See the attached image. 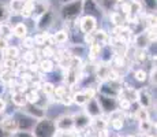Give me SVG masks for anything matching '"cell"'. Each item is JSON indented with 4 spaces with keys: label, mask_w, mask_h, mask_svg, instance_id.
<instances>
[{
    "label": "cell",
    "mask_w": 157,
    "mask_h": 137,
    "mask_svg": "<svg viewBox=\"0 0 157 137\" xmlns=\"http://www.w3.org/2000/svg\"><path fill=\"white\" fill-rule=\"evenodd\" d=\"M49 8H51L49 0H36V2H34V7H33L32 19L36 21L37 18H40L43 14L47 13Z\"/></svg>",
    "instance_id": "obj_14"
},
{
    "label": "cell",
    "mask_w": 157,
    "mask_h": 137,
    "mask_svg": "<svg viewBox=\"0 0 157 137\" xmlns=\"http://www.w3.org/2000/svg\"><path fill=\"white\" fill-rule=\"evenodd\" d=\"M23 0H10L8 2V10H10V14L11 17H14V15H19L21 11H22L23 8Z\"/></svg>",
    "instance_id": "obj_29"
},
{
    "label": "cell",
    "mask_w": 157,
    "mask_h": 137,
    "mask_svg": "<svg viewBox=\"0 0 157 137\" xmlns=\"http://www.w3.org/2000/svg\"><path fill=\"white\" fill-rule=\"evenodd\" d=\"M8 45H10V41L6 40V38H2V37H0V50L4 51L6 48L8 47Z\"/></svg>",
    "instance_id": "obj_48"
},
{
    "label": "cell",
    "mask_w": 157,
    "mask_h": 137,
    "mask_svg": "<svg viewBox=\"0 0 157 137\" xmlns=\"http://www.w3.org/2000/svg\"><path fill=\"white\" fill-rule=\"evenodd\" d=\"M7 107H8V103L6 102L4 97L0 96V114H3V115L7 114Z\"/></svg>",
    "instance_id": "obj_46"
},
{
    "label": "cell",
    "mask_w": 157,
    "mask_h": 137,
    "mask_svg": "<svg viewBox=\"0 0 157 137\" xmlns=\"http://www.w3.org/2000/svg\"><path fill=\"white\" fill-rule=\"evenodd\" d=\"M53 36V40H55L56 48H62L66 47L67 42L70 41V32H68L66 27H62V29H57L52 33Z\"/></svg>",
    "instance_id": "obj_13"
},
{
    "label": "cell",
    "mask_w": 157,
    "mask_h": 137,
    "mask_svg": "<svg viewBox=\"0 0 157 137\" xmlns=\"http://www.w3.org/2000/svg\"><path fill=\"white\" fill-rule=\"evenodd\" d=\"M56 126V130H60V132H70V130H74V123H72V115L71 114H62L53 119Z\"/></svg>",
    "instance_id": "obj_10"
},
{
    "label": "cell",
    "mask_w": 157,
    "mask_h": 137,
    "mask_svg": "<svg viewBox=\"0 0 157 137\" xmlns=\"http://www.w3.org/2000/svg\"><path fill=\"white\" fill-rule=\"evenodd\" d=\"M10 19H11V14L10 10H8V6L0 0V23L10 22Z\"/></svg>",
    "instance_id": "obj_35"
},
{
    "label": "cell",
    "mask_w": 157,
    "mask_h": 137,
    "mask_svg": "<svg viewBox=\"0 0 157 137\" xmlns=\"http://www.w3.org/2000/svg\"><path fill=\"white\" fill-rule=\"evenodd\" d=\"M96 99H97L98 104H100V108L102 111V114H112L113 111H116L117 110V100L115 99V97H109V96H105V95H100V93H97V96H96Z\"/></svg>",
    "instance_id": "obj_7"
},
{
    "label": "cell",
    "mask_w": 157,
    "mask_h": 137,
    "mask_svg": "<svg viewBox=\"0 0 157 137\" xmlns=\"http://www.w3.org/2000/svg\"><path fill=\"white\" fill-rule=\"evenodd\" d=\"M10 137H34L32 135V132H23V130H18L14 135H11Z\"/></svg>",
    "instance_id": "obj_47"
},
{
    "label": "cell",
    "mask_w": 157,
    "mask_h": 137,
    "mask_svg": "<svg viewBox=\"0 0 157 137\" xmlns=\"http://www.w3.org/2000/svg\"><path fill=\"white\" fill-rule=\"evenodd\" d=\"M0 74H2V66H0ZM0 84H2V81H0Z\"/></svg>",
    "instance_id": "obj_54"
},
{
    "label": "cell",
    "mask_w": 157,
    "mask_h": 137,
    "mask_svg": "<svg viewBox=\"0 0 157 137\" xmlns=\"http://www.w3.org/2000/svg\"><path fill=\"white\" fill-rule=\"evenodd\" d=\"M8 95H10V102L13 103L15 107L22 108V107H25V106L28 104L25 92H13V93L8 92Z\"/></svg>",
    "instance_id": "obj_22"
},
{
    "label": "cell",
    "mask_w": 157,
    "mask_h": 137,
    "mask_svg": "<svg viewBox=\"0 0 157 137\" xmlns=\"http://www.w3.org/2000/svg\"><path fill=\"white\" fill-rule=\"evenodd\" d=\"M0 127L4 130L7 135H14L15 132H18V123H17V118H15V114L11 115H4L2 123H0Z\"/></svg>",
    "instance_id": "obj_12"
},
{
    "label": "cell",
    "mask_w": 157,
    "mask_h": 137,
    "mask_svg": "<svg viewBox=\"0 0 157 137\" xmlns=\"http://www.w3.org/2000/svg\"><path fill=\"white\" fill-rule=\"evenodd\" d=\"M33 7H34V2H26L23 4V8L21 11V17L23 19H32V15H33Z\"/></svg>",
    "instance_id": "obj_36"
},
{
    "label": "cell",
    "mask_w": 157,
    "mask_h": 137,
    "mask_svg": "<svg viewBox=\"0 0 157 137\" xmlns=\"http://www.w3.org/2000/svg\"><path fill=\"white\" fill-rule=\"evenodd\" d=\"M115 58V52L111 45H102L100 50V55H98L97 62L105 63V65H111Z\"/></svg>",
    "instance_id": "obj_17"
},
{
    "label": "cell",
    "mask_w": 157,
    "mask_h": 137,
    "mask_svg": "<svg viewBox=\"0 0 157 137\" xmlns=\"http://www.w3.org/2000/svg\"><path fill=\"white\" fill-rule=\"evenodd\" d=\"M108 18H109V22L112 27H116V26H124L126 22H124V17L119 13V11H111L108 14Z\"/></svg>",
    "instance_id": "obj_27"
},
{
    "label": "cell",
    "mask_w": 157,
    "mask_h": 137,
    "mask_svg": "<svg viewBox=\"0 0 157 137\" xmlns=\"http://www.w3.org/2000/svg\"><path fill=\"white\" fill-rule=\"evenodd\" d=\"M141 3L144 14H156L157 2L156 0H138Z\"/></svg>",
    "instance_id": "obj_30"
},
{
    "label": "cell",
    "mask_w": 157,
    "mask_h": 137,
    "mask_svg": "<svg viewBox=\"0 0 157 137\" xmlns=\"http://www.w3.org/2000/svg\"><path fill=\"white\" fill-rule=\"evenodd\" d=\"M32 135L34 137H55L56 126H55L53 119L45 117L43 119L37 121L32 130Z\"/></svg>",
    "instance_id": "obj_1"
},
{
    "label": "cell",
    "mask_w": 157,
    "mask_h": 137,
    "mask_svg": "<svg viewBox=\"0 0 157 137\" xmlns=\"http://www.w3.org/2000/svg\"><path fill=\"white\" fill-rule=\"evenodd\" d=\"M149 51L147 50H132V60H134V63H137V65H144V63L147 62V59H149Z\"/></svg>",
    "instance_id": "obj_24"
},
{
    "label": "cell",
    "mask_w": 157,
    "mask_h": 137,
    "mask_svg": "<svg viewBox=\"0 0 157 137\" xmlns=\"http://www.w3.org/2000/svg\"><path fill=\"white\" fill-rule=\"evenodd\" d=\"M3 118H4V115H3V114H0V123H2V121H3Z\"/></svg>",
    "instance_id": "obj_53"
},
{
    "label": "cell",
    "mask_w": 157,
    "mask_h": 137,
    "mask_svg": "<svg viewBox=\"0 0 157 137\" xmlns=\"http://www.w3.org/2000/svg\"><path fill=\"white\" fill-rule=\"evenodd\" d=\"M34 29L37 32H51L53 26H55V22H56V13L49 8L45 14H43L40 18L34 21Z\"/></svg>",
    "instance_id": "obj_2"
},
{
    "label": "cell",
    "mask_w": 157,
    "mask_h": 137,
    "mask_svg": "<svg viewBox=\"0 0 157 137\" xmlns=\"http://www.w3.org/2000/svg\"><path fill=\"white\" fill-rule=\"evenodd\" d=\"M72 115V123H74V130L78 133L86 132L90 126H92V118L86 114L83 110L78 112H74Z\"/></svg>",
    "instance_id": "obj_3"
},
{
    "label": "cell",
    "mask_w": 157,
    "mask_h": 137,
    "mask_svg": "<svg viewBox=\"0 0 157 137\" xmlns=\"http://www.w3.org/2000/svg\"><path fill=\"white\" fill-rule=\"evenodd\" d=\"M51 32H37L34 36H33V41H34V47L36 48H43L45 47V41H47V37Z\"/></svg>",
    "instance_id": "obj_32"
},
{
    "label": "cell",
    "mask_w": 157,
    "mask_h": 137,
    "mask_svg": "<svg viewBox=\"0 0 157 137\" xmlns=\"http://www.w3.org/2000/svg\"><path fill=\"white\" fill-rule=\"evenodd\" d=\"M25 96H26V100L30 104H38L41 106V100H43V95L37 91H33V89H28L25 92Z\"/></svg>",
    "instance_id": "obj_28"
},
{
    "label": "cell",
    "mask_w": 157,
    "mask_h": 137,
    "mask_svg": "<svg viewBox=\"0 0 157 137\" xmlns=\"http://www.w3.org/2000/svg\"><path fill=\"white\" fill-rule=\"evenodd\" d=\"M18 63H19V60H14V59H4L2 63V67L3 69H7V70H15V67L18 66Z\"/></svg>",
    "instance_id": "obj_42"
},
{
    "label": "cell",
    "mask_w": 157,
    "mask_h": 137,
    "mask_svg": "<svg viewBox=\"0 0 157 137\" xmlns=\"http://www.w3.org/2000/svg\"><path fill=\"white\" fill-rule=\"evenodd\" d=\"M81 133L75 132V130H70V132H60V130H56L55 137H79Z\"/></svg>",
    "instance_id": "obj_44"
},
{
    "label": "cell",
    "mask_w": 157,
    "mask_h": 137,
    "mask_svg": "<svg viewBox=\"0 0 157 137\" xmlns=\"http://www.w3.org/2000/svg\"><path fill=\"white\" fill-rule=\"evenodd\" d=\"M153 127L156 129V122L153 123L152 121H142V122H138V129H140L141 133H145V135H149V133L152 132Z\"/></svg>",
    "instance_id": "obj_38"
},
{
    "label": "cell",
    "mask_w": 157,
    "mask_h": 137,
    "mask_svg": "<svg viewBox=\"0 0 157 137\" xmlns=\"http://www.w3.org/2000/svg\"><path fill=\"white\" fill-rule=\"evenodd\" d=\"M124 123H126V119H124V115H123V112H122V111L116 110V111H113L112 114H109V121H108V126L111 125V127H112L113 130H116V132L122 130L123 127H124Z\"/></svg>",
    "instance_id": "obj_11"
},
{
    "label": "cell",
    "mask_w": 157,
    "mask_h": 137,
    "mask_svg": "<svg viewBox=\"0 0 157 137\" xmlns=\"http://www.w3.org/2000/svg\"><path fill=\"white\" fill-rule=\"evenodd\" d=\"M55 52H56V48H53V47H47V45H45V47L40 48L41 59H53Z\"/></svg>",
    "instance_id": "obj_40"
},
{
    "label": "cell",
    "mask_w": 157,
    "mask_h": 137,
    "mask_svg": "<svg viewBox=\"0 0 157 137\" xmlns=\"http://www.w3.org/2000/svg\"><path fill=\"white\" fill-rule=\"evenodd\" d=\"M87 102H89V99L86 97L85 92L82 89H78L75 92H72V104L78 106V107H85Z\"/></svg>",
    "instance_id": "obj_26"
},
{
    "label": "cell",
    "mask_w": 157,
    "mask_h": 137,
    "mask_svg": "<svg viewBox=\"0 0 157 137\" xmlns=\"http://www.w3.org/2000/svg\"><path fill=\"white\" fill-rule=\"evenodd\" d=\"M26 36H29V27L25 22H18L13 26V37L22 40Z\"/></svg>",
    "instance_id": "obj_21"
},
{
    "label": "cell",
    "mask_w": 157,
    "mask_h": 137,
    "mask_svg": "<svg viewBox=\"0 0 157 137\" xmlns=\"http://www.w3.org/2000/svg\"><path fill=\"white\" fill-rule=\"evenodd\" d=\"M94 42V34L93 33H87V34H82V44L89 47Z\"/></svg>",
    "instance_id": "obj_45"
},
{
    "label": "cell",
    "mask_w": 157,
    "mask_h": 137,
    "mask_svg": "<svg viewBox=\"0 0 157 137\" xmlns=\"http://www.w3.org/2000/svg\"><path fill=\"white\" fill-rule=\"evenodd\" d=\"M21 112H23V114H26L28 117L33 118V119L36 121H40L43 119V118L47 117V107H44V106H38V104H28L25 106V107H22L19 110Z\"/></svg>",
    "instance_id": "obj_6"
},
{
    "label": "cell",
    "mask_w": 157,
    "mask_h": 137,
    "mask_svg": "<svg viewBox=\"0 0 157 137\" xmlns=\"http://www.w3.org/2000/svg\"><path fill=\"white\" fill-rule=\"evenodd\" d=\"M60 4H66V3H70V2H75V0H59Z\"/></svg>",
    "instance_id": "obj_50"
},
{
    "label": "cell",
    "mask_w": 157,
    "mask_h": 137,
    "mask_svg": "<svg viewBox=\"0 0 157 137\" xmlns=\"http://www.w3.org/2000/svg\"><path fill=\"white\" fill-rule=\"evenodd\" d=\"M0 37L10 41L13 38V26L10 22L0 23Z\"/></svg>",
    "instance_id": "obj_33"
},
{
    "label": "cell",
    "mask_w": 157,
    "mask_h": 137,
    "mask_svg": "<svg viewBox=\"0 0 157 137\" xmlns=\"http://www.w3.org/2000/svg\"><path fill=\"white\" fill-rule=\"evenodd\" d=\"M132 47L135 50H149L150 48V42L147 40L146 34L145 33H140V34H135L134 36V40H132Z\"/></svg>",
    "instance_id": "obj_19"
},
{
    "label": "cell",
    "mask_w": 157,
    "mask_h": 137,
    "mask_svg": "<svg viewBox=\"0 0 157 137\" xmlns=\"http://www.w3.org/2000/svg\"><path fill=\"white\" fill-rule=\"evenodd\" d=\"M144 137H156V135H153V133H149V135H145Z\"/></svg>",
    "instance_id": "obj_52"
},
{
    "label": "cell",
    "mask_w": 157,
    "mask_h": 137,
    "mask_svg": "<svg viewBox=\"0 0 157 137\" xmlns=\"http://www.w3.org/2000/svg\"><path fill=\"white\" fill-rule=\"evenodd\" d=\"M21 54H22V50L19 48V45H13L10 44L4 51H3V55H4V59H14V60H19Z\"/></svg>",
    "instance_id": "obj_23"
},
{
    "label": "cell",
    "mask_w": 157,
    "mask_h": 137,
    "mask_svg": "<svg viewBox=\"0 0 157 137\" xmlns=\"http://www.w3.org/2000/svg\"><path fill=\"white\" fill-rule=\"evenodd\" d=\"M96 29H98V19L92 15L82 14L78 19V30L82 34H87V33H93Z\"/></svg>",
    "instance_id": "obj_4"
},
{
    "label": "cell",
    "mask_w": 157,
    "mask_h": 137,
    "mask_svg": "<svg viewBox=\"0 0 157 137\" xmlns=\"http://www.w3.org/2000/svg\"><path fill=\"white\" fill-rule=\"evenodd\" d=\"M144 33H145V34H146V37H147V40H149L150 44H156V40H157V34H156V26L146 27Z\"/></svg>",
    "instance_id": "obj_41"
},
{
    "label": "cell",
    "mask_w": 157,
    "mask_h": 137,
    "mask_svg": "<svg viewBox=\"0 0 157 137\" xmlns=\"http://www.w3.org/2000/svg\"><path fill=\"white\" fill-rule=\"evenodd\" d=\"M82 14L92 15L98 19L100 17H102L104 11L101 10L100 4L96 0H82Z\"/></svg>",
    "instance_id": "obj_8"
},
{
    "label": "cell",
    "mask_w": 157,
    "mask_h": 137,
    "mask_svg": "<svg viewBox=\"0 0 157 137\" xmlns=\"http://www.w3.org/2000/svg\"><path fill=\"white\" fill-rule=\"evenodd\" d=\"M19 48L21 50H23V51H32V50H34V41H33V36H26L25 38H22L21 40V45H19Z\"/></svg>",
    "instance_id": "obj_37"
},
{
    "label": "cell",
    "mask_w": 157,
    "mask_h": 137,
    "mask_svg": "<svg viewBox=\"0 0 157 137\" xmlns=\"http://www.w3.org/2000/svg\"><path fill=\"white\" fill-rule=\"evenodd\" d=\"M3 60H4V55H3V51H2V50H0V66H2Z\"/></svg>",
    "instance_id": "obj_49"
},
{
    "label": "cell",
    "mask_w": 157,
    "mask_h": 137,
    "mask_svg": "<svg viewBox=\"0 0 157 137\" xmlns=\"http://www.w3.org/2000/svg\"><path fill=\"white\" fill-rule=\"evenodd\" d=\"M83 111L86 112L87 115H89L90 118H97V117H100V115L102 114V111H101V108H100V104H98V102H97V99H90L89 102L85 104V107H83Z\"/></svg>",
    "instance_id": "obj_15"
},
{
    "label": "cell",
    "mask_w": 157,
    "mask_h": 137,
    "mask_svg": "<svg viewBox=\"0 0 157 137\" xmlns=\"http://www.w3.org/2000/svg\"><path fill=\"white\" fill-rule=\"evenodd\" d=\"M66 50L68 51V54H70V56L72 58H82L86 55L87 52V47L86 45H83L82 42H75V44H71L70 45H66Z\"/></svg>",
    "instance_id": "obj_16"
},
{
    "label": "cell",
    "mask_w": 157,
    "mask_h": 137,
    "mask_svg": "<svg viewBox=\"0 0 157 137\" xmlns=\"http://www.w3.org/2000/svg\"><path fill=\"white\" fill-rule=\"evenodd\" d=\"M134 78H135V81L141 82V84H145V82H147V78H149V75H147V70L144 69V67L137 69L134 71Z\"/></svg>",
    "instance_id": "obj_39"
},
{
    "label": "cell",
    "mask_w": 157,
    "mask_h": 137,
    "mask_svg": "<svg viewBox=\"0 0 157 137\" xmlns=\"http://www.w3.org/2000/svg\"><path fill=\"white\" fill-rule=\"evenodd\" d=\"M113 2H115V3H116V4H117V6H119V4H122V3L127 2V0H113Z\"/></svg>",
    "instance_id": "obj_51"
},
{
    "label": "cell",
    "mask_w": 157,
    "mask_h": 137,
    "mask_svg": "<svg viewBox=\"0 0 157 137\" xmlns=\"http://www.w3.org/2000/svg\"><path fill=\"white\" fill-rule=\"evenodd\" d=\"M93 34H94V42H97L98 45H108L109 44V32H108L107 29H102V27H98V29H96L94 32H93Z\"/></svg>",
    "instance_id": "obj_18"
},
{
    "label": "cell",
    "mask_w": 157,
    "mask_h": 137,
    "mask_svg": "<svg viewBox=\"0 0 157 137\" xmlns=\"http://www.w3.org/2000/svg\"><path fill=\"white\" fill-rule=\"evenodd\" d=\"M60 104H63L64 107H71L72 106V93L68 92V93H66L64 96H62V99H60Z\"/></svg>",
    "instance_id": "obj_43"
},
{
    "label": "cell",
    "mask_w": 157,
    "mask_h": 137,
    "mask_svg": "<svg viewBox=\"0 0 157 137\" xmlns=\"http://www.w3.org/2000/svg\"><path fill=\"white\" fill-rule=\"evenodd\" d=\"M15 118H17L18 130H23V132H32L33 127H34V125H36V122H37L36 119H33V118L28 117L26 114L21 112L19 110H18V114L15 115Z\"/></svg>",
    "instance_id": "obj_9"
},
{
    "label": "cell",
    "mask_w": 157,
    "mask_h": 137,
    "mask_svg": "<svg viewBox=\"0 0 157 137\" xmlns=\"http://www.w3.org/2000/svg\"><path fill=\"white\" fill-rule=\"evenodd\" d=\"M100 50H101V45H98L97 42H93L92 45H89V47H87L86 56H87L89 63H96V62H97L98 55H100Z\"/></svg>",
    "instance_id": "obj_25"
},
{
    "label": "cell",
    "mask_w": 157,
    "mask_h": 137,
    "mask_svg": "<svg viewBox=\"0 0 157 137\" xmlns=\"http://www.w3.org/2000/svg\"><path fill=\"white\" fill-rule=\"evenodd\" d=\"M55 92V84L52 81H43L40 88V93L45 97H49L51 95H53Z\"/></svg>",
    "instance_id": "obj_34"
},
{
    "label": "cell",
    "mask_w": 157,
    "mask_h": 137,
    "mask_svg": "<svg viewBox=\"0 0 157 137\" xmlns=\"http://www.w3.org/2000/svg\"><path fill=\"white\" fill-rule=\"evenodd\" d=\"M132 115H134V119L138 121V122H142V121H152L150 119L149 110L142 108V107H138L134 112H132Z\"/></svg>",
    "instance_id": "obj_31"
},
{
    "label": "cell",
    "mask_w": 157,
    "mask_h": 137,
    "mask_svg": "<svg viewBox=\"0 0 157 137\" xmlns=\"http://www.w3.org/2000/svg\"><path fill=\"white\" fill-rule=\"evenodd\" d=\"M37 66H38V71L43 73V74H49V73H53L55 69L57 67L56 63L53 62L52 59H40L37 62Z\"/></svg>",
    "instance_id": "obj_20"
},
{
    "label": "cell",
    "mask_w": 157,
    "mask_h": 137,
    "mask_svg": "<svg viewBox=\"0 0 157 137\" xmlns=\"http://www.w3.org/2000/svg\"><path fill=\"white\" fill-rule=\"evenodd\" d=\"M155 97H153V93L150 91L149 87H142L140 89H137V104L142 108L150 110L155 106Z\"/></svg>",
    "instance_id": "obj_5"
}]
</instances>
